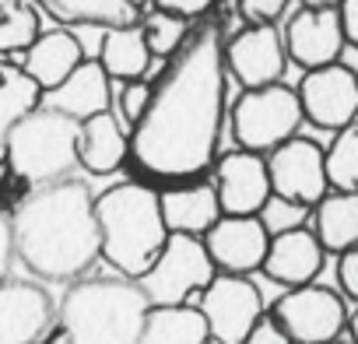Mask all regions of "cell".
I'll return each instance as SVG.
<instances>
[{
	"instance_id": "1",
	"label": "cell",
	"mask_w": 358,
	"mask_h": 344,
	"mask_svg": "<svg viewBox=\"0 0 358 344\" xmlns=\"http://www.w3.org/2000/svg\"><path fill=\"white\" fill-rule=\"evenodd\" d=\"M222 123L225 39L215 22H204L151 85V102L130 130V158L151 180H197L218 162Z\"/></svg>"
},
{
	"instance_id": "2",
	"label": "cell",
	"mask_w": 358,
	"mask_h": 344,
	"mask_svg": "<svg viewBox=\"0 0 358 344\" xmlns=\"http://www.w3.org/2000/svg\"><path fill=\"white\" fill-rule=\"evenodd\" d=\"M15 257L43 281H78L99 257L95 197L81 180L36 187L11 215Z\"/></svg>"
},
{
	"instance_id": "3",
	"label": "cell",
	"mask_w": 358,
	"mask_h": 344,
	"mask_svg": "<svg viewBox=\"0 0 358 344\" xmlns=\"http://www.w3.org/2000/svg\"><path fill=\"white\" fill-rule=\"evenodd\" d=\"M95 222L102 260L130 281H137L169 243L158 190L148 183H116L99 194Z\"/></svg>"
},
{
	"instance_id": "4",
	"label": "cell",
	"mask_w": 358,
	"mask_h": 344,
	"mask_svg": "<svg viewBox=\"0 0 358 344\" xmlns=\"http://www.w3.org/2000/svg\"><path fill=\"white\" fill-rule=\"evenodd\" d=\"M148 309L130 278H81L67 288L57 323L64 344H137Z\"/></svg>"
},
{
	"instance_id": "5",
	"label": "cell",
	"mask_w": 358,
	"mask_h": 344,
	"mask_svg": "<svg viewBox=\"0 0 358 344\" xmlns=\"http://www.w3.org/2000/svg\"><path fill=\"white\" fill-rule=\"evenodd\" d=\"M78 120L39 106L0 141L8 169L32 190L67 180V172L78 165Z\"/></svg>"
},
{
	"instance_id": "6",
	"label": "cell",
	"mask_w": 358,
	"mask_h": 344,
	"mask_svg": "<svg viewBox=\"0 0 358 344\" xmlns=\"http://www.w3.org/2000/svg\"><path fill=\"white\" fill-rule=\"evenodd\" d=\"M302 120L306 116H302L295 88H285L281 81L264 85V88H246L229 113L236 144L243 151H257V155L274 151L278 144L295 137Z\"/></svg>"
},
{
	"instance_id": "7",
	"label": "cell",
	"mask_w": 358,
	"mask_h": 344,
	"mask_svg": "<svg viewBox=\"0 0 358 344\" xmlns=\"http://www.w3.org/2000/svg\"><path fill=\"white\" fill-rule=\"evenodd\" d=\"M218 267L211 264L204 239L197 236H169L155 264L137 278V288L144 292L148 306H190L194 295H201Z\"/></svg>"
},
{
	"instance_id": "8",
	"label": "cell",
	"mask_w": 358,
	"mask_h": 344,
	"mask_svg": "<svg viewBox=\"0 0 358 344\" xmlns=\"http://www.w3.org/2000/svg\"><path fill=\"white\" fill-rule=\"evenodd\" d=\"M271 316L281 323L292 344H330L348 327L344 299L334 288H323L316 281L302 288H288L274 302Z\"/></svg>"
},
{
	"instance_id": "9",
	"label": "cell",
	"mask_w": 358,
	"mask_h": 344,
	"mask_svg": "<svg viewBox=\"0 0 358 344\" xmlns=\"http://www.w3.org/2000/svg\"><path fill=\"white\" fill-rule=\"evenodd\" d=\"M197 309L208 320L215 344H243L264 316V299L246 274H215L197 295Z\"/></svg>"
},
{
	"instance_id": "10",
	"label": "cell",
	"mask_w": 358,
	"mask_h": 344,
	"mask_svg": "<svg viewBox=\"0 0 358 344\" xmlns=\"http://www.w3.org/2000/svg\"><path fill=\"white\" fill-rule=\"evenodd\" d=\"M295 95H299L302 116L320 130L337 134L358 120V74L351 67H344L341 60L306 71Z\"/></svg>"
},
{
	"instance_id": "11",
	"label": "cell",
	"mask_w": 358,
	"mask_h": 344,
	"mask_svg": "<svg viewBox=\"0 0 358 344\" xmlns=\"http://www.w3.org/2000/svg\"><path fill=\"white\" fill-rule=\"evenodd\" d=\"M267 172H271V194H281L306 208H316L330 194L323 148L309 137L295 134L274 151H267Z\"/></svg>"
},
{
	"instance_id": "12",
	"label": "cell",
	"mask_w": 358,
	"mask_h": 344,
	"mask_svg": "<svg viewBox=\"0 0 358 344\" xmlns=\"http://www.w3.org/2000/svg\"><path fill=\"white\" fill-rule=\"evenodd\" d=\"M285 67H288V53L274 22H250L243 32H236L225 43V71L243 88L278 85Z\"/></svg>"
},
{
	"instance_id": "13",
	"label": "cell",
	"mask_w": 358,
	"mask_h": 344,
	"mask_svg": "<svg viewBox=\"0 0 358 344\" xmlns=\"http://www.w3.org/2000/svg\"><path fill=\"white\" fill-rule=\"evenodd\" d=\"M267 246H271V236L257 215H222L204 236V250L211 264L218 267V274L260 271Z\"/></svg>"
},
{
	"instance_id": "14",
	"label": "cell",
	"mask_w": 358,
	"mask_h": 344,
	"mask_svg": "<svg viewBox=\"0 0 358 344\" xmlns=\"http://www.w3.org/2000/svg\"><path fill=\"white\" fill-rule=\"evenodd\" d=\"M281 39H285L288 60L299 64L302 71H316V67L337 64L341 50L348 46L337 8H302V11H295L288 18Z\"/></svg>"
},
{
	"instance_id": "15",
	"label": "cell",
	"mask_w": 358,
	"mask_h": 344,
	"mask_svg": "<svg viewBox=\"0 0 358 344\" xmlns=\"http://www.w3.org/2000/svg\"><path fill=\"white\" fill-rule=\"evenodd\" d=\"M215 190L222 215H257L271 197L267 158L257 151H229L215 162Z\"/></svg>"
},
{
	"instance_id": "16",
	"label": "cell",
	"mask_w": 358,
	"mask_h": 344,
	"mask_svg": "<svg viewBox=\"0 0 358 344\" xmlns=\"http://www.w3.org/2000/svg\"><path fill=\"white\" fill-rule=\"evenodd\" d=\"M53 327V299L36 281H0V344H39Z\"/></svg>"
},
{
	"instance_id": "17",
	"label": "cell",
	"mask_w": 358,
	"mask_h": 344,
	"mask_svg": "<svg viewBox=\"0 0 358 344\" xmlns=\"http://www.w3.org/2000/svg\"><path fill=\"white\" fill-rule=\"evenodd\" d=\"M323 260H327V250L316 239V232L313 229H295V232H285V236L271 239L260 271L271 281L285 285V288H302V285H313L320 278Z\"/></svg>"
},
{
	"instance_id": "18",
	"label": "cell",
	"mask_w": 358,
	"mask_h": 344,
	"mask_svg": "<svg viewBox=\"0 0 358 344\" xmlns=\"http://www.w3.org/2000/svg\"><path fill=\"white\" fill-rule=\"evenodd\" d=\"M158 201H162V218H165L169 236H197V239H204L208 229L222 218L215 183H201V180L172 183L169 190H158Z\"/></svg>"
},
{
	"instance_id": "19",
	"label": "cell",
	"mask_w": 358,
	"mask_h": 344,
	"mask_svg": "<svg viewBox=\"0 0 358 344\" xmlns=\"http://www.w3.org/2000/svg\"><path fill=\"white\" fill-rule=\"evenodd\" d=\"M43 106L81 123L95 113L113 109V81L99 60H81L57 88L43 92Z\"/></svg>"
},
{
	"instance_id": "20",
	"label": "cell",
	"mask_w": 358,
	"mask_h": 344,
	"mask_svg": "<svg viewBox=\"0 0 358 344\" xmlns=\"http://www.w3.org/2000/svg\"><path fill=\"white\" fill-rule=\"evenodd\" d=\"M130 158V130L113 116V109L81 120L78 127V165L92 176H109Z\"/></svg>"
},
{
	"instance_id": "21",
	"label": "cell",
	"mask_w": 358,
	"mask_h": 344,
	"mask_svg": "<svg viewBox=\"0 0 358 344\" xmlns=\"http://www.w3.org/2000/svg\"><path fill=\"white\" fill-rule=\"evenodd\" d=\"M81 60H88L81 39H78L74 32H67V29H50V32H39V39L22 53V64H18V67H22L43 92H50V88H57Z\"/></svg>"
},
{
	"instance_id": "22",
	"label": "cell",
	"mask_w": 358,
	"mask_h": 344,
	"mask_svg": "<svg viewBox=\"0 0 358 344\" xmlns=\"http://www.w3.org/2000/svg\"><path fill=\"white\" fill-rule=\"evenodd\" d=\"M102 71L109 74V81H141L151 67V50L144 43L141 32V18L134 25H116V29H102L99 39V57Z\"/></svg>"
},
{
	"instance_id": "23",
	"label": "cell",
	"mask_w": 358,
	"mask_h": 344,
	"mask_svg": "<svg viewBox=\"0 0 358 344\" xmlns=\"http://www.w3.org/2000/svg\"><path fill=\"white\" fill-rule=\"evenodd\" d=\"M137 344H215L197 306H151Z\"/></svg>"
},
{
	"instance_id": "24",
	"label": "cell",
	"mask_w": 358,
	"mask_h": 344,
	"mask_svg": "<svg viewBox=\"0 0 358 344\" xmlns=\"http://www.w3.org/2000/svg\"><path fill=\"white\" fill-rule=\"evenodd\" d=\"M313 232L327 253H344L358 246V194L330 190L313 208Z\"/></svg>"
},
{
	"instance_id": "25",
	"label": "cell",
	"mask_w": 358,
	"mask_h": 344,
	"mask_svg": "<svg viewBox=\"0 0 358 344\" xmlns=\"http://www.w3.org/2000/svg\"><path fill=\"white\" fill-rule=\"evenodd\" d=\"M46 8L57 22L64 25H99V29H116V25H134L141 11L127 0H36Z\"/></svg>"
},
{
	"instance_id": "26",
	"label": "cell",
	"mask_w": 358,
	"mask_h": 344,
	"mask_svg": "<svg viewBox=\"0 0 358 344\" xmlns=\"http://www.w3.org/2000/svg\"><path fill=\"white\" fill-rule=\"evenodd\" d=\"M43 106V88L22 67H0V141Z\"/></svg>"
},
{
	"instance_id": "27",
	"label": "cell",
	"mask_w": 358,
	"mask_h": 344,
	"mask_svg": "<svg viewBox=\"0 0 358 344\" xmlns=\"http://www.w3.org/2000/svg\"><path fill=\"white\" fill-rule=\"evenodd\" d=\"M323 158H327V183H330V190L358 194V120L351 127L337 130V137L330 141Z\"/></svg>"
},
{
	"instance_id": "28",
	"label": "cell",
	"mask_w": 358,
	"mask_h": 344,
	"mask_svg": "<svg viewBox=\"0 0 358 344\" xmlns=\"http://www.w3.org/2000/svg\"><path fill=\"white\" fill-rule=\"evenodd\" d=\"M141 32H144V43H148L151 57H165L169 60V57H176L179 50H183V43L190 39L194 25L187 18L172 15V11L155 8V11H148L141 18Z\"/></svg>"
},
{
	"instance_id": "29",
	"label": "cell",
	"mask_w": 358,
	"mask_h": 344,
	"mask_svg": "<svg viewBox=\"0 0 358 344\" xmlns=\"http://www.w3.org/2000/svg\"><path fill=\"white\" fill-rule=\"evenodd\" d=\"M39 11L32 4H8L0 8V57L25 53L39 39Z\"/></svg>"
},
{
	"instance_id": "30",
	"label": "cell",
	"mask_w": 358,
	"mask_h": 344,
	"mask_svg": "<svg viewBox=\"0 0 358 344\" xmlns=\"http://www.w3.org/2000/svg\"><path fill=\"white\" fill-rule=\"evenodd\" d=\"M309 211H313V208H306V204H299V201H288V197H281V194H271V197L264 201V208L257 211V218H260V225L267 229V236L274 239V236L306 229Z\"/></svg>"
},
{
	"instance_id": "31",
	"label": "cell",
	"mask_w": 358,
	"mask_h": 344,
	"mask_svg": "<svg viewBox=\"0 0 358 344\" xmlns=\"http://www.w3.org/2000/svg\"><path fill=\"white\" fill-rule=\"evenodd\" d=\"M148 102H151V85H148L144 78H141V81H120V88H116V113H113V116H116L127 130H134V127L141 123Z\"/></svg>"
},
{
	"instance_id": "32",
	"label": "cell",
	"mask_w": 358,
	"mask_h": 344,
	"mask_svg": "<svg viewBox=\"0 0 358 344\" xmlns=\"http://www.w3.org/2000/svg\"><path fill=\"white\" fill-rule=\"evenodd\" d=\"M337 257H341V260H337L341 292H344L348 299L358 302V246H351V250H344V253H337Z\"/></svg>"
},
{
	"instance_id": "33",
	"label": "cell",
	"mask_w": 358,
	"mask_h": 344,
	"mask_svg": "<svg viewBox=\"0 0 358 344\" xmlns=\"http://www.w3.org/2000/svg\"><path fill=\"white\" fill-rule=\"evenodd\" d=\"M243 344H292V341H288V334L281 330V323L274 316H260Z\"/></svg>"
},
{
	"instance_id": "34",
	"label": "cell",
	"mask_w": 358,
	"mask_h": 344,
	"mask_svg": "<svg viewBox=\"0 0 358 344\" xmlns=\"http://www.w3.org/2000/svg\"><path fill=\"white\" fill-rule=\"evenodd\" d=\"M155 8L172 11V15H179V18L194 22V18H204V15L215 8V0H155Z\"/></svg>"
},
{
	"instance_id": "35",
	"label": "cell",
	"mask_w": 358,
	"mask_h": 344,
	"mask_svg": "<svg viewBox=\"0 0 358 344\" xmlns=\"http://www.w3.org/2000/svg\"><path fill=\"white\" fill-rule=\"evenodd\" d=\"M288 8V0H239V11L250 22H274Z\"/></svg>"
},
{
	"instance_id": "36",
	"label": "cell",
	"mask_w": 358,
	"mask_h": 344,
	"mask_svg": "<svg viewBox=\"0 0 358 344\" xmlns=\"http://www.w3.org/2000/svg\"><path fill=\"white\" fill-rule=\"evenodd\" d=\"M15 264V232H11V215L0 211V281L11 274Z\"/></svg>"
},
{
	"instance_id": "37",
	"label": "cell",
	"mask_w": 358,
	"mask_h": 344,
	"mask_svg": "<svg viewBox=\"0 0 358 344\" xmlns=\"http://www.w3.org/2000/svg\"><path fill=\"white\" fill-rule=\"evenodd\" d=\"M337 15H341L344 43L358 50V0H341V4H337Z\"/></svg>"
},
{
	"instance_id": "38",
	"label": "cell",
	"mask_w": 358,
	"mask_h": 344,
	"mask_svg": "<svg viewBox=\"0 0 358 344\" xmlns=\"http://www.w3.org/2000/svg\"><path fill=\"white\" fill-rule=\"evenodd\" d=\"M341 0H302V8H337Z\"/></svg>"
},
{
	"instance_id": "39",
	"label": "cell",
	"mask_w": 358,
	"mask_h": 344,
	"mask_svg": "<svg viewBox=\"0 0 358 344\" xmlns=\"http://www.w3.org/2000/svg\"><path fill=\"white\" fill-rule=\"evenodd\" d=\"M348 327H351V344H358V309L348 316Z\"/></svg>"
},
{
	"instance_id": "40",
	"label": "cell",
	"mask_w": 358,
	"mask_h": 344,
	"mask_svg": "<svg viewBox=\"0 0 358 344\" xmlns=\"http://www.w3.org/2000/svg\"><path fill=\"white\" fill-rule=\"evenodd\" d=\"M127 4H134V8H137V11H141V8H144V4H155V0H127Z\"/></svg>"
},
{
	"instance_id": "41",
	"label": "cell",
	"mask_w": 358,
	"mask_h": 344,
	"mask_svg": "<svg viewBox=\"0 0 358 344\" xmlns=\"http://www.w3.org/2000/svg\"><path fill=\"white\" fill-rule=\"evenodd\" d=\"M330 344H344V341H330Z\"/></svg>"
},
{
	"instance_id": "42",
	"label": "cell",
	"mask_w": 358,
	"mask_h": 344,
	"mask_svg": "<svg viewBox=\"0 0 358 344\" xmlns=\"http://www.w3.org/2000/svg\"><path fill=\"white\" fill-rule=\"evenodd\" d=\"M355 74H358V71H355Z\"/></svg>"
}]
</instances>
